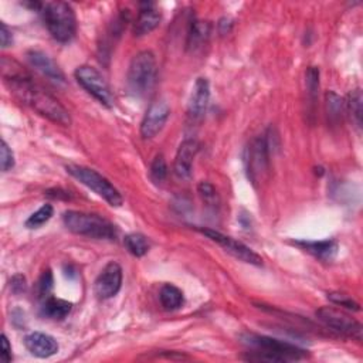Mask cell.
<instances>
[{
  "mask_svg": "<svg viewBox=\"0 0 363 363\" xmlns=\"http://www.w3.org/2000/svg\"><path fill=\"white\" fill-rule=\"evenodd\" d=\"M5 81L10 89V93L24 105L34 110L38 115L50 119L61 126L71 125L70 112L66 107L43 87L31 81L29 75L22 71H13L5 74Z\"/></svg>",
  "mask_w": 363,
  "mask_h": 363,
  "instance_id": "obj_1",
  "label": "cell"
},
{
  "mask_svg": "<svg viewBox=\"0 0 363 363\" xmlns=\"http://www.w3.org/2000/svg\"><path fill=\"white\" fill-rule=\"evenodd\" d=\"M243 342L254 349L253 355L249 356L251 360L265 362H291L306 357V352L295 345L284 341H279L264 335L247 334L243 336Z\"/></svg>",
  "mask_w": 363,
  "mask_h": 363,
  "instance_id": "obj_2",
  "label": "cell"
},
{
  "mask_svg": "<svg viewBox=\"0 0 363 363\" xmlns=\"http://www.w3.org/2000/svg\"><path fill=\"white\" fill-rule=\"evenodd\" d=\"M63 221L67 230L78 236L96 240H115L118 236L117 227L98 214L68 210L64 213Z\"/></svg>",
  "mask_w": 363,
  "mask_h": 363,
  "instance_id": "obj_3",
  "label": "cell"
},
{
  "mask_svg": "<svg viewBox=\"0 0 363 363\" xmlns=\"http://www.w3.org/2000/svg\"><path fill=\"white\" fill-rule=\"evenodd\" d=\"M43 20L54 40L68 43L77 31V17L73 8L66 2H50L41 8Z\"/></svg>",
  "mask_w": 363,
  "mask_h": 363,
  "instance_id": "obj_4",
  "label": "cell"
},
{
  "mask_svg": "<svg viewBox=\"0 0 363 363\" xmlns=\"http://www.w3.org/2000/svg\"><path fill=\"white\" fill-rule=\"evenodd\" d=\"M156 59L152 52L144 50L136 54L128 68V87L135 96H145L156 82Z\"/></svg>",
  "mask_w": 363,
  "mask_h": 363,
  "instance_id": "obj_5",
  "label": "cell"
},
{
  "mask_svg": "<svg viewBox=\"0 0 363 363\" xmlns=\"http://www.w3.org/2000/svg\"><path fill=\"white\" fill-rule=\"evenodd\" d=\"M66 169L73 177H75L78 182H81L84 186H87L88 189L97 193L100 198H103L105 202H108V205H111L114 207H119L124 203V199H122V195L119 193V191L111 184L107 177H104L97 170L87 168V166H81V165H67Z\"/></svg>",
  "mask_w": 363,
  "mask_h": 363,
  "instance_id": "obj_6",
  "label": "cell"
},
{
  "mask_svg": "<svg viewBox=\"0 0 363 363\" xmlns=\"http://www.w3.org/2000/svg\"><path fill=\"white\" fill-rule=\"evenodd\" d=\"M246 169L251 184L258 188L269 176V145L264 136L253 140L246 151Z\"/></svg>",
  "mask_w": 363,
  "mask_h": 363,
  "instance_id": "obj_7",
  "label": "cell"
},
{
  "mask_svg": "<svg viewBox=\"0 0 363 363\" xmlns=\"http://www.w3.org/2000/svg\"><path fill=\"white\" fill-rule=\"evenodd\" d=\"M78 84L87 91L89 96H93L100 104L107 108H112L115 98L112 91L103 77V74L91 66H81L74 73Z\"/></svg>",
  "mask_w": 363,
  "mask_h": 363,
  "instance_id": "obj_8",
  "label": "cell"
},
{
  "mask_svg": "<svg viewBox=\"0 0 363 363\" xmlns=\"http://www.w3.org/2000/svg\"><path fill=\"white\" fill-rule=\"evenodd\" d=\"M316 318L334 332L353 338L356 341L362 339V325L355 318L341 309L334 306H323L316 311Z\"/></svg>",
  "mask_w": 363,
  "mask_h": 363,
  "instance_id": "obj_9",
  "label": "cell"
},
{
  "mask_svg": "<svg viewBox=\"0 0 363 363\" xmlns=\"http://www.w3.org/2000/svg\"><path fill=\"white\" fill-rule=\"evenodd\" d=\"M200 232L210 239L212 242L217 243L224 251H227L229 254H232L233 257L239 258L240 261H244L247 264H253V265H261L262 264V258L253 251L250 247H247L246 244H243L239 240H235L229 236H224L220 232L216 230H210V229H200Z\"/></svg>",
  "mask_w": 363,
  "mask_h": 363,
  "instance_id": "obj_10",
  "label": "cell"
},
{
  "mask_svg": "<svg viewBox=\"0 0 363 363\" xmlns=\"http://www.w3.org/2000/svg\"><path fill=\"white\" fill-rule=\"evenodd\" d=\"M122 287V268L118 262H108L96 280L94 291L100 299H110L115 297Z\"/></svg>",
  "mask_w": 363,
  "mask_h": 363,
  "instance_id": "obj_11",
  "label": "cell"
},
{
  "mask_svg": "<svg viewBox=\"0 0 363 363\" xmlns=\"http://www.w3.org/2000/svg\"><path fill=\"white\" fill-rule=\"evenodd\" d=\"M170 115V107L166 101L158 100L151 104L148 108L142 124H141V135L144 140H152L163 129Z\"/></svg>",
  "mask_w": 363,
  "mask_h": 363,
  "instance_id": "obj_12",
  "label": "cell"
},
{
  "mask_svg": "<svg viewBox=\"0 0 363 363\" xmlns=\"http://www.w3.org/2000/svg\"><path fill=\"white\" fill-rule=\"evenodd\" d=\"M198 152H199V144L195 140H186L180 144L173 163V172L179 179L182 180L191 179L193 172V162Z\"/></svg>",
  "mask_w": 363,
  "mask_h": 363,
  "instance_id": "obj_13",
  "label": "cell"
},
{
  "mask_svg": "<svg viewBox=\"0 0 363 363\" xmlns=\"http://www.w3.org/2000/svg\"><path fill=\"white\" fill-rule=\"evenodd\" d=\"M27 60L38 73H41L44 77H47L50 81L56 84H64L66 77L61 68L57 66V63L45 53L38 50H31L27 53Z\"/></svg>",
  "mask_w": 363,
  "mask_h": 363,
  "instance_id": "obj_14",
  "label": "cell"
},
{
  "mask_svg": "<svg viewBox=\"0 0 363 363\" xmlns=\"http://www.w3.org/2000/svg\"><path fill=\"white\" fill-rule=\"evenodd\" d=\"M209 101H210V84L206 78L200 77L196 80L189 98V108H188L189 117L195 121L202 119L207 110Z\"/></svg>",
  "mask_w": 363,
  "mask_h": 363,
  "instance_id": "obj_15",
  "label": "cell"
},
{
  "mask_svg": "<svg viewBox=\"0 0 363 363\" xmlns=\"http://www.w3.org/2000/svg\"><path fill=\"white\" fill-rule=\"evenodd\" d=\"M24 345L29 349V352L40 359L50 357L59 352V343L57 341L43 332H33L29 334L24 338Z\"/></svg>",
  "mask_w": 363,
  "mask_h": 363,
  "instance_id": "obj_16",
  "label": "cell"
},
{
  "mask_svg": "<svg viewBox=\"0 0 363 363\" xmlns=\"http://www.w3.org/2000/svg\"><path fill=\"white\" fill-rule=\"evenodd\" d=\"M161 23V13L152 3H142L141 10L133 23V34L142 37L154 31Z\"/></svg>",
  "mask_w": 363,
  "mask_h": 363,
  "instance_id": "obj_17",
  "label": "cell"
},
{
  "mask_svg": "<svg viewBox=\"0 0 363 363\" xmlns=\"http://www.w3.org/2000/svg\"><path fill=\"white\" fill-rule=\"evenodd\" d=\"M294 244L301 247L304 251L312 254L313 257L323 260V261H332L338 254V243L335 240L297 242Z\"/></svg>",
  "mask_w": 363,
  "mask_h": 363,
  "instance_id": "obj_18",
  "label": "cell"
},
{
  "mask_svg": "<svg viewBox=\"0 0 363 363\" xmlns=\"http://www.w3.org/2000/svg\"><path fill=\"white\" fill-rule=\"evenodd\" d=\"M73 309V304L60 298L49 297L47 299L43 301L41 306V315L47 320L53 321H63L64 318L68 316V313Z\"/></svg>",
  "mask_w": 363,
  "mask_h": 363,
  "instance_id": "obj_19",
  "label": "cell"
},
{
  "mask_svg": "<svg viewBox=\"0 0 363 363\" xmlns=\"http://www.w3.org/2000/svg\"><path fill=\"white\" fill-rule=\"evenodd\" d=\"M210 30H212V26L209 22H202V20L192 22L189 33H188V41H186L188 50L196 52L200 47H203L206 41L209 40Z\"/></svg>",
  "mask_w": 363,
  "mask_h": 363,
  "instance_id": "obj_20",
  "label": "cell"
},
{
  "mask_svg": "<svg viewBox=\"0 0 363 363\" xmlns=\"http://www.w3.org/2000/svg\"><path fill=\"white\" fill-rule=\"evenodd\" d=\"M161 304L166 311H176L185 302L184 292L172 284H165L159 292Z\"/></svg>",
  "mask_w": 363,
  "mask_h": 363,
  "instance_id": "obj_21",
  "label": "cell"
},
{
  "mask_svg": "<svg viewBox=\"0 0 363 363\" xmlns=\"http://www.w3.org/2000/svg\"><path fill=\"white\" fill-rule=\"evenodd\" d=\"M124 244H125L126 250L135 257H144L151 249L148 239L141 233L128 235L124 240Z\"/></svg>",
  "mask_w": 363,
  "mask_h": 363,
  "instance_id": "obj_22",
  "label": "cell"
},
{
  "mask_svg": "<svg viewBox=\"0 0 363 363\" xmlns=\"http://www.w3.org/2000/svg\"><path fill=\"white\" fill-rule=\"evenodd\" d=\"M53 213L54 209L52 205H43L26 220V227H29V229H38V227H41L53 217Z\"/></svg>",
  "mask_w": 363,
  "mask_h": 363,
  "instance_id": "obj_23",
  "label": "cell"
},
{
  "mask_svg": "<svg viewBox=\"0 0 363 363\" xmlns=\"http://www.w3.org/2000/svg\"><path fill=\"white\" fill-rule=\"evenodd\" d=\"M348 110L350 112L352 121L357 128L362 126V91L357 88L349 94Z\"/></svg>",
  "mask_w": 363,
  "mask_h": 363,
  "instance_id": "obj_24",
  "label": "cell"
},
{
  "mask_svg": "<svg viewBox=\"0 0 363 363\" xmlns=\"http://www.w3.org/2000/svg\"><path fill=\"white\" fill-rule=\"evenodd\" d=\"M198 192H199V196L202 198L203 203H205L207 207L216 209V207L218 206V203H220L218 195H217L214 186H213L212 184H209V182H202V184H199Z\"/></svg>",
  "mask_w": 363,
  "mask_h": 363,
  "instance_id": "obj_25",
  "label": "cell"
},
{
  "mask_svg": "<svg viewBox=\"0 0 363 363\" xmlns=\"http://www.w3.org/2000/svg\"><path fill=\"white\" fill-rule=\"evenodd\" d=\"M36 290H37V297L43 301L47 299L49 297H52L50 292L53 290V274H52L50 269L43 272L41 277L37 281Z\"/></svg>",
  "mask_w": 363,
  "mask_h": 363,
  "instance_id": "obj_26",
  "label": "cell"
},
{
  "mask_svg": "<svg viewBox=\"0 0 363 363\" xmlns=\"http://www.w3.org/2000/svg\"><path fill=\"white\" fill-rule=\"evenodd\" d=\"M305 78H306V89H308L309 98L315 101L318 96V88H320V70L316 67H309L306 70Z\"/></svg>",
  "mask_w": 363,
  "mask_h": 363,
  "instance_id": "obj_27",
  "label": "cell"
},
{
  "mask_svg": "<svg viewBox=\"0 0 363 363\" xmlns=\"http://www.w3.org/2000/svg\"><path fill=\"white\" fill-rule=\"evenodd\" d=\"M168 176V165L163 155H158L151 165V177L156 184H161Z\"/></svg>",
  "mask_w": 363,
  "mask_h": 363,
  "instance_id": "obj_28",
  "label": "cell"
},
{
  "mask_svg": "<svg viewBox=\"0 0 363 363\" xmlns=\"http://www.w3.org/2000/svg\"><path fill=\"white\" fill-rule=\"evenodd\" d=\"M328 299H331L334 304L341 305L342 308L350 309V311H359V304L356 301H353L350 297L345 295V294H339V292H331L328 294Z\"/></svg>",
  "mask_w": 363,
  "mask_h": 363,
  "instance_id": "obj_29",
  "label": "cell"
},
{
  "mask_svg": "<svg viewBox=\"0 0 363 363\" xmlns=\"http://www.w3.org/2000/svg\"><path fill=\"white\" fill-rule=\"evenodd\" d=\"M327 105H328V112L331 117H338V118L341 117L342 110H343V103L335 93L327 94Z\"/></svg>",
  "mask_w": 363,
  "mask_h": 363,
  "instance_id": "obj_30",
  "label": "cell"
},
{
  "mask_svg": "<svg viewBox=\"0 0 363 363\" xmlns=\"http://www.w3.org/2000/svg\"><path fill=\"white\" fill-rule=\"evenodd\" d=\"M0 151H2V159H0V163H2V170L8 172L15 166L13 151L6 144V141H2V148H0Z\"/></svg>",
  "mask_w": 363,
  "mask_h": 363,
  "instance_id": "obj_31",
  "label": "cell"
},
{
  "mask_svg": "<svg viewBox=\"0 0 363 363\" xmlns=\"http://www.w3.org/2000/svg\"><path fill=\"white\" fill-rule=\"evenodd\" d=\"M0 43H2V47L6 49L13 43V36L12 31L8 29L5 23H0Z\"/></svg>",
  "mask_w": 363,
  "mask_h": 363,
  "instance_id": "obj_32",
  "label": "cell"
},
{
  "mask_svg": "<svg viewBox=\"0 0 363 363\" xmlns=\"http://www.w3.org/2000/svg\"><path fill=\"white\" fill-rule=\"evenodd\" d=\"M2 359L6 363L12 362V359H13V356H12V346H10L9 339H8V336L5 334L2 335Z\"/></svg>",
  "mask_w": 363,
  "mask_h": 363,
  "instance_id": "obj_33",
  "label": "cell"
},
{
  "mask_svg": "<svg viewBox=\"0 0 363 363\" xmlns=\"http://www.w3.org/2000/svg\"><path fill=\"white\" fill-rule=\"evenodd\" d=\"M26 288V279L23 276H15L12 280V290L13 292L19 294L22 291H24Z\"/></svg>",
  "mask_w": 363,
  "mask_h": 363,
  "instance_id": "obj_34",
  "label": "cell"
},
{
  "mask_svg": "<svg viewBox=\"0 0 363 363\" xmlns=\"http://www.w3.org/2000/svg\"><path fill=\"white\" fill-rule=\"evenodd\" d=\"M232 26H233V23H232V20H230V19H227V17L221 19V20H220V23H218L220 33H223V34L229 33V31H230V29H232Z\"/></svg>",
  "mask_w": 363,
  "mask_h": 363,
  "instance_id": "obj_35",
  "label": "cell"
}]
</instances>
